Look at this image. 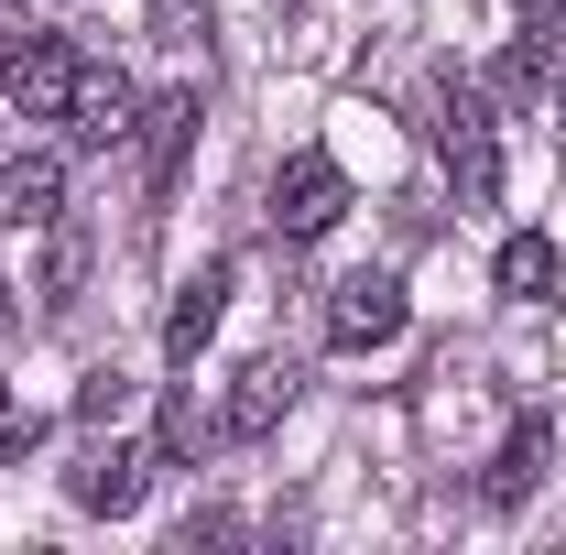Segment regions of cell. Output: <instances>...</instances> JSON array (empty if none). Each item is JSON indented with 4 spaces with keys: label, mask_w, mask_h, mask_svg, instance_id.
<instances>
[{
    "label": "cell",
    "mask_w": 566,
    "mask_h": 555,
    "mask_svg": "<svg viewBox=\"0 0 566 555\" xmlns=\"http://www.w3.org/2000/svg\"><path fill=\"white\" fill-rule=\"evenodd\" d=\"M545 447H556V436H545L534 415L512 425V436H501V458H491V501H523V490H534V469H545Z\"/></svg>",
    "instance_id": "7c38bea8"
},
{
    "label": "cell",
    "mask_w": 566,
    "mask_h": 555,
    "mask_svg": "<svg viewBox=\"0 0 566 555\" xmlns=\"http://www.w3.org/2000/svg\"><path fill=\"white\" fill-rule=\"evenodd\" d=\"M142 109H132V76L120 66H76V87H66V132L76 142H120Z\"/></svg>",
    "instance_id": "ba28073f"
},
{
    "label": "cell",
    "mask_w": 566,
    "mask_h": 555,
    "mask_svg": "<svg viewBox=\"0 0 566 555\" xmlns=\"http://www.w3.org/2000/svg\"><path fill=\"white\" fill-rule=\"evenodd\" d=\"M512 22H523V44H534V55H556V33H566V0H512Z\"/></svg>",
    "instance_id": "9a60e30c"
},
{
    "label": "cell",
    "mask_w": 566,
    "mask_h": 555,
    "mask_svg": "<svg viewBox=\"0 0 566 555\" xmlns=\"http://www.w3.org/2000/svg\"><path fill=\"white\" fill-rule=\"evenodd\" d=\"M218 305H229V262H208V273H186V294H175V316H164V370H197V348L218 338Z\"/></svg>",
    "instance_id": "52a82bcc"
},
{
    "label": "cell",
    "mask_w": 566,
    "mask_h": 555,
    "mask_svg": "<svg viewBox=\"0 0 566 555\" xmlns=\"http://www.w3.org/2000/svg\"><path fill=\"white\" fill-rule=\"evenodd\" d=\"M33 447H44V415L0 392V469H11V458H33Z\"/></svg>",
    "instance_id": "5bb4252c"
},
{
    "label": "cell",
    "mask_w": 566,
    "mask_h": 555,
    "mask_svg": "<svg viewBox=\"0 0 566 555\" xmlns=\"http://www.w3.org/2000/svg\"><path fill=\"white\" fill-rule=\"evenodd\" d=\"M491 283L512 294V305H545V294H556V240H545V229H512L501 262H491Z\"/></svg>",
    "instance_id": "30bf717a"
},
{
    "label": "cell",
    "mask_w": 566,
    "mask_h": 555,
    "mask_svg": "<svg viewBox=\"0 0 566 555\" xmlns=\"http://www.w3.org/2000/svg\"><path fill=\"white\" fill-rule=\"evenodd\" d=\"M0 218H11V229H55V218H66L55 153H11V164H0Z\"/></svg>",
    "instance_id": "9c48e42d"
},
{
    "label": "cell",
    "mask_w": 566,
    "mask_h": 555,
    "mask_svg": "<svg viewBox=\"0 0 566 555\" xmlns=\"http://www.w3.org/2000/svg\"><path fill=\"white\" fill-rule=\"evenodd\" d=\"M153 469H164L153 447H87V458L66 469V490H76V512H132Z\"/></svg>",
    "instance_id": "8992f818"
},
{
    "label": "cell",
    "mask_w": 566,
    "mask_h": 555,
    "mask_svg": "<svg viewBox=\"0 0 566 555\" xmlns=\"http://www.w3.org/2000/svg\"><path fill=\"white\" fill-rule=\"evenodd\" d=\"M186 132H197V98H153V109H142V186H175Z\"/></svg>",
    "instance_id": "8fae6325"
},
{
    "label": "cell",
    "mask_w": 566,
    "mask_h": 555,
    "mask_svg": "<svg viewBox=\"0 0 566 555\" xmlns=\"http://www.w3.org/2000/svg\"><path fill=\"white\" fill-rule=\"evenodd\" d=\"M218 425L197 415V404H186V392H175V404H164V436H153V458H197V447H208Z\"/></svg>",
    "instance_id": "4fadbf2b"
},
{
    "label": "cell",
    "mask_w": 566,
    "mask_h": 555,
    "mask_svg": "<svg viewBox=\"0 0 566 555\" xmlns=\"http://www.w3.org/2000/svg\"><path fill=\"white\" fill-rule=\"evenodd\" d=\"M403 316H415V305H403V283H392V273H349V283H338V305H327V338H338V348H392V338H403Z\"/></svg>",
    "instance_id": "277c9868"
},
{
    "label": "cell",
    "mask_w": 566,
    "mask_h": 555,
    "mask_svg": "<svg viewBox=\"0 0 566 555\" xmlns=\"http://www.w3.org/2000/svg\"><path fill=\"white\" fill-rule=\"evenodd\" d=\"M436 153H447V175H458L469 208L501 197V132H491V98L469 76H436Z\"/></svg>",
    "instance_id": "6da1fadb"
},
{
    "label": "cell",
    "mask_w": 566,
    "mask_h": 555,
    "mask_svg": "<svg viewBox=\"0 0 566 555\" xmlns=\"http://www.w3.org/2000/svg\"><path fill=\"white\" fill-rule=\"evenodd\" d=\"M283 415H294V359H251V370H240V392L218 404V436H229V447H251V436H273Z\"/></svg>",
    "instance_id": "5b68a950"
},
{
    "label": "cell",
    "mask_w": 566,
    "mask_h": 555,
    "mask_svg": "<svg viewBox=\"0 0 566 555\" xmlns=\"http://www.w3.org/2000/svg\"><path fill=\"white\" fill-rule=\"evenodd\" d=\"M76 44H55V33H22L11 55H0V87H11V109L22 121H66V87H76Z\"/></svg>",
    "instance_id": "3957f363"
},
{
    "label": "cell",
    "mask_w": 566,
    "mask_h": 555,
    "mask_svg": "<svg viewBox=\"0 0 566 555\" xmlns=\"http://www.w3.org/2000/svg\"><path fill=\"white\" fill-rule=\"evenodd\" d=\"M338 218H349V175H338V153L305 142V153L273 175V229H283V240H327Z\"/></svg>",
    "instance_id": "7a4b0ae2"
},
{
    "label": "cell",
    "mask_w": 566,
    "mask_h": 555,
    "mask_svg": "<svg viewBox=\"0 0 566 555\" xmlns=\"http://www.w3.org/2000/svg\"><path fill=\"white\" fill-rule=\"evenodd\" d=\"M120 404H132V381H120V370H87V392H76V415H87V425H109Z\"/></svg>",
    "instance_id": "2e32d148"
}]
</instances>
